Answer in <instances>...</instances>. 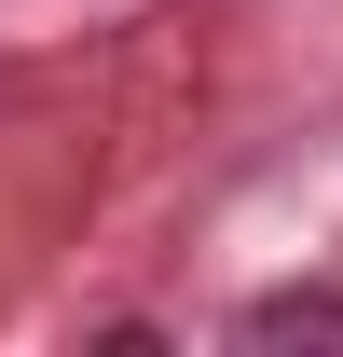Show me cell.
I'll return each instance as SVG.
<instances>
[{"instance_id":"obj_1","label":"cell","mask_w":343,"mask_h":357,"mask_svg":"<svg viewBox=\"0 0 343 357\" xmlns=\"http://www.w3.org/2000/svg\"><path fill=\"white\" fill-rule=\"evenodd\" d=\"M261 357H289V344H316V357H343V289H261L247 316H234Z\"/></svg>"}]
</instances>
